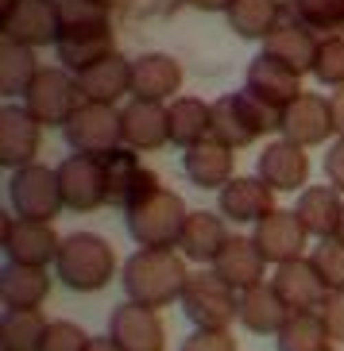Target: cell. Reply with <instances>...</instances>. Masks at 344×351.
Here are the masks:
<instances>
[{"mask_svg":"<svg viewBox=\"0 0 344 351\" xmlns=\"http://www.w3.org/2000/svg\"><path fill=\"white\" fill-rule=\"evenodd\" d=\"M186 282H190V267L178 251L139 247L120 267L124 298L136 301V305H147V309H167V305L182 301Z\"/></svg>","mask_w":344,"mask_h":351,"instance_id":"6da1fadb","label":"cell"},{"mask_svg":"<svg viewBox=\"0 0 344 351\" xmlns=\"http://www.w3.org/2000/svg\"><path fill=\"white\" fill-rule=\"evenodd\" d=\"M58 58L73 73L85 66L101 62L113 54V32H108V16L93 0H58Z\"/></svg>","mask_w":344,"mask_h":351,"instance_id":"7a4b0ae2","label":"cell"},{"mask_svg":"<svg viewBox=\"0 0 344 351\" xmlns=\"http://www.w3.org/2000/svg\"><path fill=\"white\" fill-rule=\"evenodd\" d=\"M54 274L73 293H97L116 278V251L97 232H70V236H62Z\"/></svg>","mask_w":344,"mask_h":351,"instance_id":"3957f363","label":"cell"},{"mask_svg":"<svg viewBox=\"0 0 344 351\" xmlns=\"http://www.w3.org/2000/svg\"><path fill=\"white\" fill-rule=\"evenodd\" d=\"M186 217L190 208L174 189H155L151 197H144L139 205H132L124 213L128 236L136 239V247H159V251H178Z\"/></svg>","mask_w":344,"mask_h":351,"instance_id":"277c9868","label":"cell"},{"mask_svg":"<svg viewBox=\"0 0 344 351\" xmlns=\"http://www.w3.org/2000/svg\"><path fill=\"white\" fill-rule=\"evenodd\" d=\"M279 120L282 112H275L271 104H263L260 97H251L248 89L225 93L220 101H213V139H220L232 151L255 143L260 135L279 128Z\"/></svg>","mask_w":344,"mask_h":351,"instance_id":"5b68a950","label":"cell"},{"mask_svg":"<svg viewBox=\"0 0 344 351\" xmlns=\"http://www.w3.org/2000/svg\"><path fill=\"white\" fill-rule=\"evenodd\" d=\"M178 305L194 328H229L232 320H240V289H232L213 267L194 270Z\"/></svg>","mask_w":344,"mask_h":351,"instance_id":"8992f818","label":"cell"},{"mask_svg":"<svg viewBox=\"0 0 344 351\" xmlns=\"http://www.w3.org/2000/svg\"><path fill=\"white\" fill-rule=\"evenodd\" d=\"M66 143L78 151V155H108L124 143V116L116 112L113 104L101 101H85L78 112L62 124Z\"/></svg>","mask_w":344,"mask_h":351,"instance_id":"52a82bcc","label":"cell"},{"mask_svg":"<svg viewBox=\"0 0 344 351\" xmlns=\"http://www.w3.org/2000/svg\"><path fill=\"white\" fill-rule=\"evenodd\" d=\"M8 197H12L16 217L43 220V224H51V220L66 208L62 186H58V170H51V166H39V162L20 166V170L12 174Z\"/></svg>","mask_w":344,"mask_h":351,"instance_id":"ba28073f","label":"cell"},{"mask_svg":"<svg viewBox=\"0 0 344 351\" xmlns=\"http://www.w3.org/2000/svg\"><path fill=\"white\" fill-rule=\"evenodd\" d=\"M23 101H27L23 108H27L39 124H66V120L85 104V97H82L78 77H70L66 70H39Z\"/></svg>","mask_w":344,"mask_h":351,"instance_id":"9c48e42d","label":"cell"},{"mask_svg":"<svg viewBox=\"0 0 344 351\" xmlns=\"http://www.w3.org/2000/svg\"><path fill=\"white\" fill-rule=\"evenodd\" d=\"M0 247L8 255V263H23V267H51L58 258L62 236L43 220H27V217H4L0 228Z\"/></svg>","mask_w":344,"mask_h":351,"instance_id":"30bf717a","label":"cell"},{"mask_svg":"<svg viewBox=\"0 0 344 351\" xmlns=\"http://www.w3.org/2000/svg\"><path fill=\"white\" fill-rule=\"evenodd\" d=\"M101 162H104V182H108V205L124 208V213L132 205H139L144 197H151L155 189H163L159 174L139 162L132 147H116V151L101 155Z\"/></svg>","mask_w":344,"mask_h":351,"instance_id":"8fae6325","label":"cell"},{"mask_svg":"<svg viewBox=\"0 0 344 351\" xmlns=\"http://www.w3.org/2000/svg\"><path fill=\"white\" fill-rule=\"evenodd\" d=\"M58 170V186H62V201L73 213H93V208L108 205V182H104V162L97 155H66Z\"/></svg>","mask_w":344,"mask_h":351,"instance_id":"7c38bea8","label":"cell"},{"mask_svg":"<svg viewBox=\"0 0 344 351\" xmlns=\"http://www.w3.org/2000/svg\"><path fill=\"white\" fill-rule=\"evenodd\" d=\"M108 336L120 343V351H167V328L159 309H147L136 301H124L113 309Z\"/></svg>","mask_w":344,"mask_h":351,"instance_id":"4fadbf2b","label":"cell"},{"mask_svg":"<svg viewBox=\"0 0 344 351\" xmlns=\"http://www.w3.org/2000/svg\"><path fill=\"white\" fill-rule=\"evenodd\" d=\"M58 4L54 0H16L4 8V43H20V47H43V43H58Z\"/></svg>","mask_w":344,"mask_h":351,"instance_id":"5bb4252c","label":"cell"},{"mask_svg":"<svg viewBox=\"0 0 344 351\" xmlns=\"http://www.w3.org/2000/svg\"><path fill=\"white\" fill-rule=\"evenodd\" d=\"M251 239H255V247L263 251V258H267L271 267H282V263H290V258H306L310 232L302 228V220H298L294 208H275L267 220L255 224Z\"/></svg>","mask_w":344,"mask_h":351,"instance_id":"9a60e30c","label":"cell"},{"mask_svg":"<svg viewBox=\"0 0 344 351\" xmlns=\"http://www.w3.org/2000/svg\"><path fill=\"white\" fill-rule=\"evenodd\" d=\"M279 132H282V139H290V143H298V147L325 143V139L336 132L333 128V104L317 93H302L294 104L282 108Z\"/></svg>","mask_w":344,"mask_h":351,"instance_id":"2e32d148","label":"cell"},{"mask_svg":"<svg viewBox=\"0 0 344 351\" xmlns=\"http://www.w3.org/2000/svg\"><path fill=\"white\" fill-rule=\"evenodd\" d=\"M217 213L232 224H260L275 213V189L255 178H232L217 197Z\"/></svg>","mask_w":344,"mask_h":351,"instance_id":"e0dca14e","label":"cell"},{"mask_svg":"<svg viewBox=\"0 0 344 351\" xmlns=\"http://www.w3.org/2000/svg\"><path fill=\"white\" fill-rule=\"evenodd\" d=\"M267 282H271L275 293L286 301V309H290V313H317V309H321V301H325V293H329L325 282L317 278L310 255H306V258H290V263L275 267V274Z\"/></svg>","mask_w":344,"mask_h":351,"instance_id":"ac0fdd59","label":"cell"},{"mask_svg":"<svg viewBox=\"0 0 344 351\" xmlns=\"http://www.w3.org/2000/svg\"><path fill=\"white\" fill-rule=\"evenodd\" d=\"M43 143V124L35 120L27 108H16V104H4L0 112V162L20 170V166H32L39 155Z\"/></svg>","mask_w":344,"mask_h":351,"instance_id":"d6986e66","label":"cell"},{"mask_svg":"<svg viewBox=\"0 0 344 351\" xmlns=\"http://www.w3.org/2000/svg\"><path fill=\"white\" fill-rule=\"evenodd\" d=\"M260 178L275 193H302L306 182H310V158H306V147L290 143V139H275V143L263 147L260 155Z\"/></svg>","mask_w":344,"mask_h":351,"instance_id":"ffe728a7","label":"cell"},{"mask_svg":"<svg viewBox=\"0 0 344 351\" xmlns=\"http://www.w3.org/2000/svg\"><path fill=\"white\" fill-rule=\"evenodd\" d=\"M302 73H294L286 62L271 58V54H260L255 62L248 66V93L260 97L263 104H271L275 112H282L286 104H294L302 97Z\"/></svg>","mask_w":344,"mask_h":351,"instance_id":"44dd1931","label":"cell"},{"mask_svg":"<svg viewBox=\"0 0 344 351\" xmlns=\"http://www.w3.org/2000/svg\"><path fill=\"white\" fill-rule=\"evenodd\" d=\"M229 228H225V217L220 213H190L186 228H182V239H178V255L186 263H198V267H213L217 255L229 243Z\"/></svg>","mask_w":344,"mask_h":351,"instance_id":"7402d4cb","label":"cell"},{"mask_svg":"<svg viewBox=\"0 0 344 351\" xmlns=\"http://www.w3.org/2000/svg\"><path fill=\"white\" fill-rule=\"evenodd\" d=\"M213 270L232 289H251V286H260V282H267V258H263V251L255 247L251 236H232L225 243V251L217 255Z\"/></svg>","mask_w":344,"mask_h":351,"instance_id":"603a6c76","label":"cell"},{"mask_svg":"<svg viewBox=\"0 0 344 351\" xmlns=\"http://www.w3.org/2000/svg\"><path fill=\"white\" fill-rule=\"evenodd\" d=\"M294 213L310 232V239H336V228L344 217V193H336L333 186H306L298 193Z\"/></svg>","mask_w":344,"mask_h":351,"instance_id":"cb8c5ba5","label":"cell"},{"mask_svg":"<svg viewBox=\"0 0 344 351\" xmlns=\"http://www.w3.org/2000/svg\"><path fill=\"white\" fill-rule=\"evenodd\" d=\"M182 170L198 189H225L232 182V147H225L220 139H201V143L186 147L182 155Z\"/></svg>","mask_w":344,"mask_h":351,"instance_id":"d4e9b609","label":"cell"},{"mask_svg":"<svg viewBox=\"0 0 344 351\" xmlns=\"http://www.w3.org/2000/svg\"><path fill=\"white\" fill-rule=\"evenodd\" d=\"M124 143L132 151H159L163 143H170V112L159 101H136L124 112Z\"/></svg>","mask_w":344,"mask_h":351,"instance_id":"484cf974","label":"cell"},{"mask_svg":"<svg viewBox=\"0 0 344 351\" xmlns=\"http://www.w3.org/2000/svg\"><path fill=\"white\" fill-rule=\"evenodd\" d=\"M286 320H290V309H286V301L275 293L271 282L240 289V324L251 336H279Z\"/></svg>","mask_w":344,"mask_h":351,"instance_id":"4316f807","label":"cell"},{"mask_svg":"<svg viewBox=\"0 0 344 351\" xmlns=\"http://www.w3.org/2000/svg\"><path fill=\"white\" fill-rule=\"evenodd\" d=\"M182 85V66L170 54H139L132 62V97L136 101H167Z\"/></svg>","mask_w":344,"mask_h":351,"instance_id":"83f0119b","label":"cell"},{"mask_svg":"<svg viewBox=\"0 0 344 351\" xmlns=\"http://www.w3.org/2000/svg\"><path fill=\"white\" fill-rule=\"evenodd\" d=\"M51 293V274L47 267H23V263H4L0 274V301L4 309H39Z\"/></svg>","mask_w":344,"mask_h":351,"instance_id":"f1b7e54d","label":"cell"},{"mask_svg":"<svg viewBox=\"0 0 344 351\" xmlns=\"http://www.w3.org/2000/svg\"><path fill=\"white\" fill-rule=\"evenodd\" d=\"M73 77H78V85H82L85 101L113 104L116 97H124L128 89H132V62H124L120 54H108V58H101V62L78 70Z\"/></svg>","mask_w":344,"mask_h":351,"instance_id":"f546056e","label":"cell"},{"mask_svg":"<svg viewBox=\"0 0 344 351\" xmlns=\"http://www.w3.org/2000/svg\"><path fill=\"white\" fill-rule=\"evenodd\" d=\"M263 54L286 62L294 73H306V70H313L317 43H313V32H306L302 23H282V27H275V32L263 39Z\"/></svg>","mask_w":344,"mask_h":351,"instance_id":"4dcf8cb0","label":"cell"},{"mask_svg":"<svg viewBox=\"0 0 344 351\" xmlns=\"http://www.w3.org/2000/svg\"><path fill=\"white\" fill-rule=\"evenodd\" d=\"M170 112V143L194 147L213 135V104L198 101V97H178L167 104Z\"/></svg>","mask_w":344,"mask_h":351,"instance_id":"1f68e13d","label":"cell"},{"mask_svg":"<svg viewBox=\"0 0 344 351\" xmlns=\"http://www.w3.org/2000/svg\"><path fill=\"white\" fill-rule=\"evenodd\" d=\"M275 351H336V340L329 336L321 313H290L275 336Z\"/></svg>","mask_w":344,"mask_h":351,"instance_id":"d6a6232c","label":"cell"},{"mask_svg":"<svg viewBox=\"0 0 344 351\" xmlns=\"http://www.w3.org/2000/svg\"><path fill=\"white\" fill-rule=\"evenodd\" d=\"M47 324L39 309H4L0 317V351H39Z\"/></svg>","mask_w":344,"mask_h":351,"instance_id":"836d02e7","label":"cell"},{"mask_svg":"<svg viewBox=\"0 0 344 351\" xmlns=\"http://www.w3.org/2000/svg\"><path fill=\"white\" fill-rule=\"evenodd\" d=\"M229 20L244 39H267L279 27V4L275 0H232Z\"/></svg>","mask_w":344,"mask_h":351,"instance_id":"e575fe53","label":"cell"},{"mask_svg":"<svg viewBox=\"0 0 344 351\" xmlns=\"http://www.w3.org/2000/svg\"><path fill=\"white\" fill-rule=\"evenodd\" d=\"M39 66L32 62V47H20V43H4V77H0V89L4 97H27Z\"/></svg>","mask_w":344,"mask_h":351,"instance_id":"d590c367","label":"cell"},{"mask_svg":"<svg viewBox=\"0 0 344 351\" xmlns=\"http://www.w3.org/2000/svg\"><path fill=\"white\" fill-rule=\"evenodd\" d=\"M294 16L306 32H336L344 27V0H294Z\"/></svg>","mask_w":344,"mask_h":351,"instance_id":"8d00e7d4","label":"cell"},{"mask_svg":"<svg viewBox=\"0 0 344 351\" xmlns=\"http://www.w3.org/2000/svg\"><path fill=\"white\" fill-rule=\"evenodd\" d=\"M310 263L329 293L344 289V243L341 239H317V247L310 251Z\"/></svg>","mask_w":344,"mask_h":351,"instance_id":"74e56055","label":"cell"},{"mask_svg":"<svg viewBox=\"0 0 344 351\" xmlns=\"http://www.w3.org/2000/svg\"><path fill=\"white\" fill-rule=\"evenodd\" d=\"M313 73H317V82L325 85H344V39L341 35H325L317 43V54H313Z\"/></svg>","mask_w":344,"mask_h":351,"instance_id":"f35d334b","label":"cell"},{"mask_svg":"<svg viewBox=\"0 0 344 351\" xmlns=\"http://www.w3.org/2000/svg\"><path fill=\"white\" fill-rule=\"evenodd\" d=\"M89 340L93 336L82 324H73V320H51L39 351H89Z\"/></svg>","mask_w":344,"mask_h":351,"instance_id":"ab89813d","label":"cell"},{"mask_svg":"<svg viewBox=\"0 0 344 351\" xmlns=\"http://www.w3.org/2000/svg\"><path fill=\"white\" fill-rule=\"evenodd\" d=\"M178 351H236V336L229 328H194Z\"/></svg>","mask_w":344,"mask_h":351,"instance_id":"60d3db41","label":"cell"},{"mask_svg":"<svg viewBox=\"0 0 344 351\" xmlns=\"http://www.w3.org/2000/svg\"><path fill=\"white\" fill-rule=\"evenodd\" d=\"M317 313H321L329 336H333L336 343H344V289L325 293V301H321V309H317Z\"/></svg>","mask_w":344,"mask_h":351,"instance_id":"b9f144b4","label":"cell"},{"mask_svg":"<svg viewBox=\"0 0 344 351\" xmlns=\"http://www.w3.org/2000/svg\"><path fill=\"white\" fill-rule=\"evenodd\" d=\"M325 178H329V186L336 193H344V139H336L329 147V155H325Z\"/></svg>","mask_w":344,"mask_h":351,"instance_id":"7bdbcfd3","label":"cell"},{"mask_svg":"<svg viewBox=\"0 0 344 351\" xmlns=\"http://www.w3.org/2000/svg\"><path fill=\"white\" fill-rule=\"evenodd\" d=\"M329 104H333V128H336V135L344 139V85L336 89V97Z\"/></svg>","mask_w":344,"mask_h":351,"instance_id":"ee69618b","label":"cell"},{"mask_svg":"<svg viewBox=\"0 0 344 351\" xmlns=\"http://www.w3.org/2000/svg\"><path fill=\"white\" fill-rule=\"evenodd\" d=\"M89 351H120V343H116L113 336H93V340H89Z\"/></svg>","mask_w":344,"mask_h":351,"instance_id":"f6af8a7d","label":"cell"},{"mask_svg":"<svg viewBox=\"0 0 344 351\" xmlns=\"http://www.w3.org/2000/svg\"><path fill=\"white\" fill-rule=\"evenodd\" d=\"M194 8H205V12H217V8H232V0H190Z\"/></svg>","mask_w":344,"mask_h":351,"instance_id":"bcb514c9","label":"cell"},{"mask_svg":"<svg viewBox=\"0 0 344 351\" xmlns=\"http://www.w3.org/2000/svg\"><path fill=\"white\" fill-rule=\"evenodd\" d=\"M93 4H101V8H120V4H128V0H93Z\"/></svg>","mask_w":344,"mask_h":351,"instance_id":"7dc6e473","label":"cell"},{"mask_svg":"<svg viewBox=\"0 0 344 351\" xmlns=\"http://www.w3.org/2000/svg\"><path fill=\"white\" fill-rule=\"evenodd\" d=\"M336 239L344 243V217H341V228H336Z\"/></svg>","mask_w":344,"mask_h":351,"instance_id":"c3c4849f","label":"cell"}]
</instances>
